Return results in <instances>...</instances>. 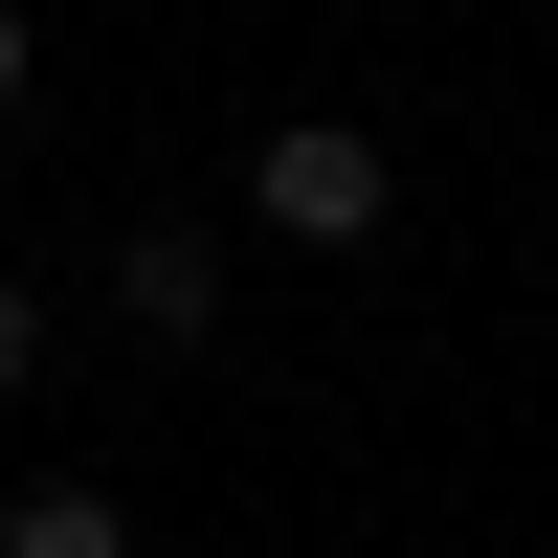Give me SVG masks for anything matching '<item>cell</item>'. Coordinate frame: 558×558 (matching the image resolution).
Wrapping results in <instances>:
<instances>
[{
  "instance_id": "obj_1",
  "label": "cell",
  "mask_w": 558,
  "mask_h": 558,
  "mask_svg": "<svg viewBox=\"0 0 558 558\" xmlns=\"http://www.w3.org/2000/svg\"><path fill=\"white\" fill-rule=\"evenodd\" d=\"M246 223H268V246H380V223H402V157L357 112H268L246 134Z\"/></svg>"
},
{
  "instance_id": "obj_2",
  "label": "cell",
  "mask_w": 558,
  "mask_h": 558,
  "mask_svg": "<svg viewBox=\"0 0 558 558\" xmlns=\"http://www.w3.org/2000/svg\"><path fill=\"white\" fill-rule=\"evenodd\" d=\"M112 336L134 357H202L223 336V246H202V223H134V246H112Z\"/></svg>"
},
{
  "instance_id": "obj_3",
  "label": "cell",
  "mask_w": 558,
  "mask_h": 558,
  "mask_svg": "<svg viewBox=\"0 0 558 558\" xmlns=\"http://www.w3.org/2000/svg\"><path fill=\"white\" fill-rule=\"evenodd\" d=\"M0 558H134V514L89 470H23V492H0Z\"/></svg>"
},
{
  "instance_id": "obj_4",
  "label": "cell",
  "mask_w": 558,
  "mask_h": 558,
  "mask_svg": "<svg viewBox=\"0 0 558 558\" xmlns=\"http://www.w3.org/2000/svg\"><path fill=\"white\" fill-rule=\"evenodd\" d=\"M45 336H68V313H45V291H23V268H0V402H23V380H45Z\"/></svg>"
},
{
  "instance_id": "obj_5",
  "label": "cell",
  "mask_w": 558,
  "mask_h": 558,
  "mask_svg": "<svg viewBox=\"0 0 558 558\" xmlns=\"http://www.w3.org/2000/svg\"><path fill=\"white\" fill-rule=\"evenodd\" d=\"M23 89H45V45H23V0H0V112H23Z\"/></svg>"
}]
</instances>
